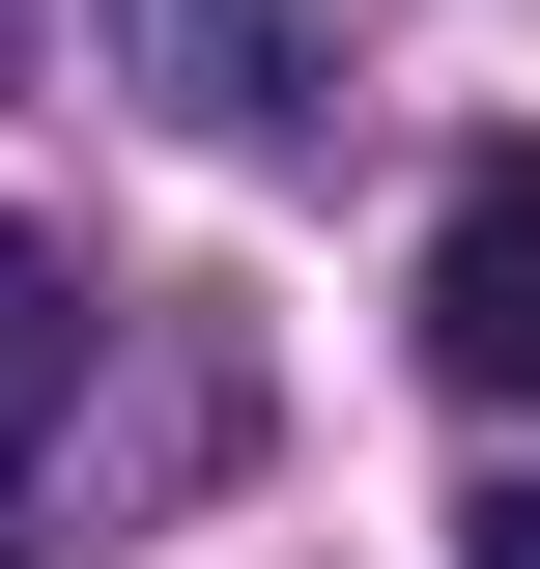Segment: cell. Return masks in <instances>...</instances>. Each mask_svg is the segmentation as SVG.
Instances as JSON below:
<instances>
[{
	"label": "cell",
	"instance_id": "1",
	"mask_svg": "<svg viewBox=\"0 0 540 569\" xmlns=\"http://www.w3.org/2000/svg\"><path fill=\"white\" fill-rule=\"evenodd\" d=\"M427 370L456 399H540V142H483L427 200Z\"/></svg>",
	"mask_w": 540,
	"mask_h": 569
},
{
	"label": "cell",
	"instance_id": "2",
	"mask_svg": "<svg viewBox=\"0 0 540 569\" xmlns=\"http://www.w3.org/2000/svg\"><path fill=\"white\" fill-rule=\"evenodd\" d=\"M114 86H171V114L200 142H313V29H284V0H114Z\"/></svg>",
	"mask_w": 540,
	"mask_h": 569
},
{
	"label": "cell",
	"instance_id": "3",
	"mask_svg": "<svg viewBox=\"0 0 540 569\" xmlns=\"http://www.w3.org/2000/svg\"><path fill=\"white\" fill-rule=\"evenodd\" d=\"M58 399H86V284H58V228L0 200V485L58 456Z\"/></svg>",
	"mask_w": 540,
	"mask_h": 569
},
{
	"label": "cell",
	"instance_id": "4",
	"mask_svg": "<svg viewBox=\"0 0 540 569\" xmlns=\"http://www.w3.org/2000/svg\"><path fill=\"white\" fill-rule=\"evenodd\" d=\"M456 541H483V569H540V485H483V512H456Z\"/></svg>",
	"mask_w": 540,
	"mask_h": 569
},
{
	"label": "cell",
	"instance_id": "5",
	"mask_svg": "<svg viewBox=\"0 0 540 569\" xmlns=\"http://www.w3.org/2000/svg\"><path fill=\"white\" fill-rule=\"evenodd\" d=\"M0 58H29V0H0Z\"/></svg>",
	"mask_w": 540,
	"mask_h": 569
}]
</instances>
